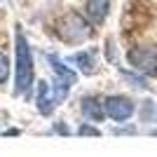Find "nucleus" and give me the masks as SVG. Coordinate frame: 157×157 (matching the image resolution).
I'll return each instance as SVG.
<instances>
[{
	"instance_id": "1",
	"label": "nucleus",
	"mask_w": 157,
	"mask_h": 157,
	"mask_svg": "<svg viewBox=\"0 0 157 157\" xmlns=\"http://www.w3.org/2000/svg\"><path fill=\"white\" fill-rule=\"evenodd\" d=\"M14 45H17V73H14V94H26L31 96L33 87V52L26 35L17 26L14 33Z\"/></svg>"
},
{
	"instance_id": "2",
	"label": "nucleus",
	"mask_w": 157,
	"mask_h": 157,
	"mask_svg": "<svg viewBox=\"0 0 157 157\" xmlns=\"http://www.w3.org/2000/svg\"><path fill=\"white\" fill-rule=\"evenodd\" d=\"M47 59H49V66H52V71L56 73V80L52 82V94H54V101L61 103L68 92H71V87L78 82V75L73 71L71 66H66L63 61L56 56V54H47Z\"/></svg>"
},
{
	"instance_id": "3",
	"label": "nucleus",
	"mask_w": 157,
	"mask_h": 157,
	"mask_svg": "<svg viewBox=\"0 0 157 157\" xmlns=\"http://www.w3.org/2000/svg\"><path fill=\"white\" fill-rule=\"evenodd\" d=\"M59 35L68 45H80V42H85V40L92 35V28H89V24H87L80 14L71 12L68 17H63V21L59 24Z\"/></svg>"
},
{
	"instance_id": "4",
	"label": "nucleus",
	"mask_w": 157,
	"mask_h": 157,
	"mask_svg": "<svg viewBox=\"0 0 157 157\" xmlns=\"http://www.w3.org/2000/svg\"><path fill=\"white\" fill-rule=\"evenodd\" d=\"M129 63L136 68V71L145 73V75H155L157 73V47L155 45H138L131 47L129 54H127Z\"/></svg>"
},
{
	"instance_id": "5",
	"label": "nucleus",
	"mask_w": 157,
	"mask_h": 157,
	"mask_svg": "<svg viewBox=\"0 0 157 157\" xmlns=\"http://www.w3.org/2000/svg\"><path fill=\"white\" fill-rule=\"evenodd\" d=\"M103 110H105L108 117L122 122V120L131 117L134 103H131V98H127V96H108V98H103Z\"/></svg>"
},
{
	"instance_id": "6",
	"label": "nucleus",
	"mask_w": 157,
	"mask_h": 157,
	"mask_svg": "<svg viewBox=\"0 0 157 157\" xmlns=\"http://www.w3.org/2000/svg\"><path fill=\"white\" fill-rule=\"evenodd\" d=\"M66 63L80 68L85 75H92V73L96 71V49H85V52L71 54V56L66 59Z\"/></svg>"
},
{
	"instance_id": "7",
	"label": "nucleus",
	"mask_w": 157,
	"mask_h": 157,
	"mask_svg": "<svg viewBox=\"0 0 157 157\" xmlns=\"http://www.w3.org/2000/svg\"><path fill=\"white\" fill-rule=\"evenodd\" d=\"M54 105H56V101H54V94H52V85H47L45 80H40L38 82V110L45 117H49L54 113Z\"/></svg>"
},
{
	"instance_id": "8",
	"label": "nucleus",
	"mask_w": 157,
	"mask_h": 157,
	"mask_svg": "<svg viewBox=\"0 0 157 157\" xmlns=\"http://www.w3.org/2000/svg\"><path fill=\"white\" fill-rule=\"evenodd\" d=\"M80 110H82V115H85L87 120H92V122H101V120H103V115H105L103 101H98L96 96H85V98H82Z\"/></svg>"
},
{
	"instance_id": "9",
	"label": "nucleus",
	"mask_w": 157,
	"mask_h": 157,
	"mask_svg": "<svg viewBox=\"0 0 157 157\" xmlns=\"http://www.w3.org/2000/svg\"><path fill=\"white\" fill-rule=\"evenodd\" d=\"M108 10H110V0H87L85 5V12L92 19V24H103Z\"/></svg>"
},
{
	"instance_id": "10",
	"label": "nucleus",
	"mask_w": 157,
	"mask_h": 157,
	"mask_svg": "<svg viewBox=\"0 0 157 157\" xmlns=\"http://www.w3.org/2000/svg\"><path fill=\"white\" fill-rule=\"evenodd\" d=\"M7 78H10V61L2 52H0V85H5Z\"/></svg>"
},
{
	"instance_id": "11",
	"label": "nucleus",
	"mask_w": 157,
	"mask_h": 157,
	"mask_svg": "<svg viewBox=\"0 0 157 157\" xmlns=\"http://www.w3.org/2000/svg\"><path fill=\"white\" fill-rule=\"evenodd\" d=\"M78 134L80 136H101V131H98L96 127H89V124H82L78 129Z\"/></svg>"
},
{
	"instance_id": "12",
	"label": "nucleus",
	"mask_w": 157,
	"mask_h": 157,
	"mask_svg": "<svg viewBox=\"0 0 157 157\" xmlns=\"http://www.w3.org/2000/svg\"><path fill=\"white\" fill-rule=\"evenodd\" d=\"M122 75H124V78L129 80V82H134L136 87H145V82H143V80H141V78H136V75H131V73H124V71H122Z\"/></svg>"
},
{
	"instance_id": "13",
	"label": "nucleus",
	"mask_w": 157,
	"mask_h": 157,
	"mask_svg": "<svg viewBox=\"0 0 157 157\" xmlns=\"http://www.w3.org/2000/svg\"><path fill=\"white\" fill-rule=\"evenodd\" d=\"M56 131H59V134H71V129H66L63 124H56Z\"/></svg>"
},
{
	"instance_id": "14",
	"label": "nucleus",
	"mask_w": 157,
	"mask_h": 157,
	"mask_svg": "<svg viewBox=\"0 0 157 157\" xmlns=\"http://www.w3.org/2000/svg\"><path fill=\"white\" fill-rule=\"evenodd\" d=\"M17 134H19V129H7L5 131V136H17Z\"/></svg>"
}]
</instances>
